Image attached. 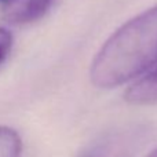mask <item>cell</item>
I'll return each instance as SVG.
<instances>
[{
  "mask_svg": "<svg viewBox=\"0 0 157 157\" xmlns=\"http://www.w3.org/2000/svg\"><path fill=\"white\" fill-rule=\"evenodd\" d=\"M22 142L17 131L0 127V157H19Z\"/></svg>",
  "mask_w": 157,
  "mask_h": 157,
  "instance_id": "277c9868",
  "label": "cell"
},
{
  "mask_svg": "<svg viewBox=\"0 0 157 157\" xmlns=\"http://www.w3.org/2000/svg\"><path fill=\"white\" fill-rule=\"evenodd\" d=\"M125 101L134 105L157 103V66L134 83L125 92Z\"/></svg>",
  "mask_w": 157,
  "mask_h": 157,
  "instance_id": "3957f363",
  "label": "cell"
},
{
  "mask_svg": "<svg viewBox=\"0 0 157 157\" xmlns=\"http://www.w3.org/2000/svg\"><path fill=\"white\" fill-rule=\"evenodd\" d=\"M13 46V36L4 28H0V63L7 58Z\"/></svg>",
  "mask_w": 157,
  "mask_h": 157,
  "instance_id": "5b68a950",
  "label": "cell"
},
{
  "mask_svg": "<svg viewBox=\"0 0 157 157\" xmlns=\"http://www.w3.org/2000/svg\"><path fill=\"white\" fill-rule=\"evenodd\" d=\"M147 157H157V147H156V149H155V150H153V152H152V153H150V155H149V156H147Z\"/></svg>",
  "mask_w": 157,
  "mask_h": 157,
  "instance_id": "8992f818",
  "label": "cell"
},
{
  "mask_svg": "<svg viewBox=\"0 0 157 157\" xmlns=\"http://www.w3.org/2000/svg\"><path fill=\"white\" fill-rule=\"evenodd\" d=\"M0 2H2V3H4V2H6V0H0Z\"/></svg>",
  "mask_w": 157,
  "mask_h": 157,
  "instance_id": "52a82bcc",
  "label": "cell"
},
{
  "mask_svg": "<svg viewBox=\"0 0 157 157\" xmlns=\"http://www.w3.org/2000/svg\"><path fill=\"white\" fill-rule=\"evenodd\" d=\"M54 0H6L3 14L10 24L24 25L41 18Z\"/></svg>",
  "mask_w": 157,
  "mask_h": 157,
  "instance_id": "7a4b0ae2",
  "label": "cell"
},
{
  "mask_svg": "<svg viewBox=\"0 0 157 157\" xmlns=\"http://www.w3.org/2000/svg\"><path fill=\"white\" fill-rule=\"evenodd\" d=\"M157 66V6L134 17L106 40L90 68L99 88H113Z\"/></svg>",
  "mask_w": 157,
  "mask_h": 157,
  "instance_id": "6da1fadb",
  "label": "cell"
}]
</instances>
